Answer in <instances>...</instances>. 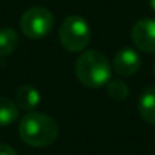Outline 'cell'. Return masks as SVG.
<instances>
[{
	"mask_svg": "<svg viewBox=\"0 0 155 155\" xmlns=\"http://www.w3.org/2000/svg\"><path fill=\"white\" fill-rule=\"evenodd\" d=\"M18 46V34L11 28L0 29V58L11 55Z\"/></svg>",
	"mask_w": 155,
	"mask_h": 155,
	"instance_id": "cell-10",
	"label": "cell"
},
{
	"mask_svg": "<svg viewBox=\"0 0 155 155\" xmlns=\"http://www.w3.org/2000/svg\"><path fill=\"white\" fill-rule=\"evenodd\" d=\"M138 114L149 123L155 125V87H147L138 97Z\"/></svg>",
	"mask_w": 155,
	"mask_h": 155,
	"instance_id": "cell-8",
	"label": "cell"
},
{
	"mask_svg": "<svg viewBox=\"0 0 155 155\" xmlns=\"http://www.w3.org/2000/svg\"><path fill=\"white\" fill-rule=\"evenodd\" d=\"M153 70H155V67H153Z\"/></svg>",
	"mask_w": 155,
	"mask_h": 155,
	"instance_id": "cell-14",
	"label": "cell"
},
{
	"mask_svg": "<svg viewBox=\"0 0 155 155\" xmlns=\"http://www.w3.org/2000/svg\"><path fill=\"white\" fill-rule=\"evenodd\" d=\"M20 116V108L9 97H0V126L12 125Z\"/></svg>",
	"mask_w": 155,
	"mask_h": 155,
	"instance_id": "cell-9",
	"label": "cell"
},
{
	"mask_svg": "<svg viewBox=\"0 0 155 155\" xmlns=\"http://www.w3.org/2000/svg\"><path fill=\"white\" fill-rule=\"evenodd\" d=\"M140 65H141L140 55L134 49H129V47H125V49L119 50L114 55V58H113V68H114V71L119 76H123V78L135 74L138 71Z\"/></svg>",
	"mask_w": 155,
	"mask_h": 155,
	"instance_id": "cell-6",
	"label": "cell"
},
{
	"mask_svg": "<svg viewBox=\"0 0 155 155\" xmlns=\"http://www.w3.org/2000/svg\"><path fill=\"white\" fill-rule=\"evenodd\" d=\"M53 14L43 6H32L26 9L20 18V29L25 37L40 40L47 37L53 29Z\"/></svg>",
	"mask_w": 155,
	"mask_h": 155,
	"instance_id": "cell-4",
	"label": "cell"
},
{
	"mask_svg": "<svg viewBox=\"0 0 155 155\" xmlns=\"http://www.w3.org/2000/svg\"><path fill=\"white\" fill-rule=\"evenodd\" d=\"M107 93L111 99L120 102L125 101L129 94V87L126 85V82L120 81V79H113L107 84Z\"/></svg>",
	"mask_w": 155,
	"mask_h": 155,
	"instance_id": "cell-11",
	"label": "cell"
},
{
	"mask_svg": "<svg viewBox=\"0 0 155 155\" xmlns=\"http://www.w3.org/2000/svg\"><path fill=\"white\" fill-rule=\"evenodd\" d=\"M150 8L155 11V0H150Z\"/></svg>",
	"mask_w": 155,
	"mask_h": 155,
	"instance_id": "cell-13",
	"label": "cell"
},
{
	"mask_svg": "<svg viewBox=\"0 0 155 155\" xmlns=\"http://www.w3.org/2000/svg\"><path fill=\"white\" fill-rule=\"evenodd\" d=\"M134 46L144 53H155V18H141L131 29Z\"/></svg>",
	"mask_w": 155,
	"mask_h": 155,
	"instance_id": "cell-5",
	"label": "cell"
},
{
	"mask_svg": "<svg viewBox=\"0 0 155 155\" xmlns=\"http://www.w3.org/2000/svg\"><path fill=\"white\" fill-rule=\"evenodd\" d=\"M76 78L88 88H99L111 81V65L108 58L94 49L81 52L74 62Z\"/></svg>",
	"mask_w": 155,
	"mask_h": 155,
	"instance_id": "cell-1",
	"label": "cell"
},
{
	"mask_svg": "<svg viewBox=\"0 0 155 155\" xmlns=\"http://www.w3.org/2000/svg\"><path fill=\"white\" fill-rule=\"evenodd\" d=\"M41 102V94L40 91L32 87V85H21L17 93H15V104L20 110L26 111V113H32L37 111V107Z\"/></svg>",
	"mask_w": 155,
	"mask_h": 155,
	"instance_id": "cell-7",
	"label": "cell"
},
{
	"mask_svg": "<svg viewBox=\"0 0 155 155\" xmlns=\"http://www.w3.org/2000/svg\"><path fill=\"white\" fill-rule=\"evenodd\" d=\"M0 155H18L17 150L8 144V143H0Z\"/></svg>",
	"mask_w": 155,
	"mask_h": 155,
	"instance_id": "cell-12",
	"label": "cell"
},
{
	"mask_svg": "<svg viewBox=\"0 0 155 155\" xmlns=\"http://www.w3.org/2000/svg\"><path fill=\"white\" fill-rule=\"evenodd\" d=\"M20 138L32 147H46L58 137V123L47 114L32 111L25 114L18 123Z\"/></svg>",
	"mask_w": 155,
	"mask_h": 155,
	"instance_id": "cell-2",
	"label": "cell"
},
{
	"mask_svg": "<svg viewBox=\"0 0 155 155\" xmlns=\"http://www.w3.org/2000/svg\"><path fill=\"white\" fill-rule=\"evenodd\" d=\"M58 38L65 50L73 53L84 52L91 41L90 25L79 15H68L59 26Z\"/></svg>",
	"mask_w": 155,
	"mask_h": 155,
	"instance_id": "cell-3",
	"label": "cell"
}]
</instances>
